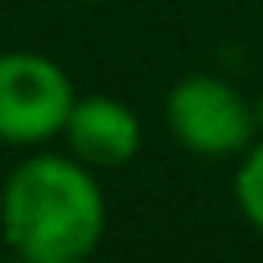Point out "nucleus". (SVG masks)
Wrapping results in <instances>:
<instances>
[{
	"mask_svg": "<svg viewBox=\"0 0 263 263\" xmlns=\"http://www.w3.org/2000/svg\"><path fill=\"white\" fill-rule=\"evenodd\" d=\"M107 226V201L78 156H29L0 189V234L29 263L86 259Z\"/></svg>",
	"mask_w": 263,
	"mask_h": 263,
	"instance_id": "f257e3e1",
	"label": "nucleus"
},
{
	"mask_svg": "<svg viewBox=\"0 0 263 263\" xmlns=\"http://www.w3.org/2000/svg\"><path fill=\"white\" fill-rule=\"evenodd\" d=\"M74 99V82L53 58L33 49L0 53V144L33 148L62 136Z\"/></svg>",
	"mask_w": 263,
	"mask_h": 263,
	"instance_id": "f03ea898",
	"label": "nucleus"
},
{
	"mask_svg": "<svg viewBox=\"0 0 263 263\" xmlns=\"http://www.w3.org/2000/svg\"><path fill=\"white\" fill-rule=\"evenodd\" d=\"M164 123L173 140L197 156H234L255 140V103L218 74H189L164 99Z\"/></svg>",
	"mask_w": 263,
	"mask_h": 263,
	"instance_id": "7ed1b4c3",
	"label": "nucleus"
},
{
	"mask_svg": "<svg viewBox=\"0 0 263 263\" xmlns=\"http://www.w3.org/2000/svg\"><path fill=\"white\" fill-rule=\"evenodd\" d=\"M62 136L70 144V156H78L86 168H123L144 144L140 115L111 95L74 99Z\"/></svg>",
	"mask_w": 263,
	"mask_h": 263,
	"instance_id": "20e7f679",
	"label": "nucleus"
},
{
	"mask_svg": "<svg viewBox=\"0 0 263 263\" xmlns=\"http://www.w3.org/2000/svg\"><path fill=\"white\" fill-rule=\"evenodd\" d=\"M234 201H238L242 218L263 234V140L247 148V156L234 173Z\"/></svg>",
	"mask_w": 263,
	"mask_h": 263,
	"instance_id": "39448f33",
	"label": "nucleus"
},
{
	"mask_svg": "<svg viewBox=\"0 0 263 263\" xmlns=\"http://www.w3.org/2000/svg\"><path fill=\"white\" fill-rule=\"evenodd\" d=\"M255 127H259V132H263V95H259V99H255Z\"/></svg>",
	"mask_w": 263,
	"mask_h": 263,
	"instance_id": "423d86ee",
	"label": "nucleus"
},
{
	"mask_svg": "<svg viewBox=\"0 0 263 263\" xmlns=\"http://www.w3.org/2000/svg\"><path fill=\"white\" fill-rule=\"evenodd\" d=\"M0 263H29V259H25V255H16V251H8V255H4Z\"/></svg>",
	"mask_w": 263,
	"mask_h": 263,
	"instance_id": "0eeeda50",
	"label": "nucleus"
},
{
	"mask_svg": "<svg viewBox=\"0 0 263 263\" xmlns=\"http://www.w3.org/2000/svg\"><path fill=\"white\" fill-rule=\"evenodd\" d=\"M74 263H95V259H90V255H86V259H74Z\"/></svg>",
	"mask_w": 263,
	"mask_h": 263,
	"instance_id": "6e6552de",
	"label": "nucleus"
}]
</instances>
